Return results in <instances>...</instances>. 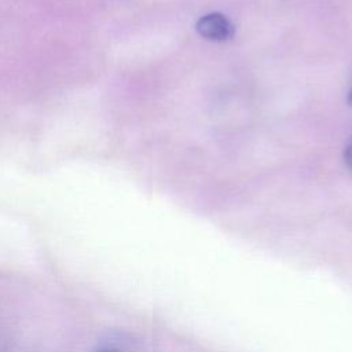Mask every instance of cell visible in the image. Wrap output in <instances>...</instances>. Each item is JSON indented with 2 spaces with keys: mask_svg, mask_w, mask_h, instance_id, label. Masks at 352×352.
Wrapping results in <instances>:
<instances>
[{
  "mask_svg": "<svg viewBox=\"0 0 352 352\" xmlns=\"http://www.w3.org/2000/svg\"><path fill=\"white\" fill-rule=\"evenodd\" d=\"M344 160H345V164L352 169V142H351V143L348 144V147L345 148Z\"/></svg>",
  "mask_w": 352,
  "mask_h": 352,
  "instance_id": "2",
  "label": "cell"
},
{
  "mask_svg": "<svg viewBox=\"0 0 352 352\" xmlns=\"http://www.w3.org/2000/svg\"><path fill=\"white\" fill-rule=\"evenodd\" d=\"M348 103L352 106V89H351L349 94H348Z\"/></svg>",
  "mask_w": 352,
  "mask_h": 352,
  "instance_id": "3",
  "label": "cell"
},
{
  "mask_svg": "<svg viewBox=\"0 0 352 352\" xmlns=\"http://www.w3.org/2000/svg\"><path fill=\"white\" fill-rule=\"evenodd\" d=\"M197 32L208 40L224 41L234 36V26L227 16L219 12H210L201 16L195 23Z\"/></svg>",
  "mask_w": 352,
  "mask_h": 352,
  "instance_id": "1",
  "label": "cell"
}]
</instances>
